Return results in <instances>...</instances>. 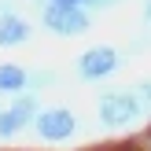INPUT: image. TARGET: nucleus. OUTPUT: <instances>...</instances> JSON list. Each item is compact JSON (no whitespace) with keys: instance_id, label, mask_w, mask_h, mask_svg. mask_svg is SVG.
Here are the masks:
<instances>
[{"instance_id":"obj_1","label":"nucleus","mask_w":151,"mask_h":151,"mask_svg":"<svg viewBox=\"0 0 151 151\" xmlns=\"http://www.w3.org/2000/svg\"><path fill=\"white\" fill-rule=\"evenodd\" d=\"M96 118H100L103 129H129L144 118V111H140L137 96L129 88H107L96 100Z\"/></svg>"},{"instance_id":"obj_2","label":"nucleus","mask_w":151,"mask_h":151,"mask_svg":"<svg viewBox=\"0 0 151 151\" xmlns=\"http://www.w3.org/2000/svg\"><path fill=\"white\" fill-rule=\"evenodd\" d=\"M29 129L37 133L41 144H66V140H74V133H78V114H74L70 107H63V103H59V107H41Z\"/></svg>"},{"instance_id":"obj_3","label":"nucleus","mask_w":151,"mask_h":151,"mask_svg":"<svg viewBox=\"0 0 151 151\" xmlns=\"http://www.w3.org/2000/svg\"><path fill=\"white\" fill-rule=\"evenodd\" d=\"M118 66H122V52L118 48H111V44H92V48H85L78 55L74 70H78L81 81H103V78H111Z\"/></svg>"},{"instance_id":"obj_4","label":"nucleus","mask_w":151,"mask_h":151,"mask_svg":"<svg viewBox=\"0 0 151 151\" xmlns=\"http://www.w3.org/2000/svg\"><path fill=\"white\" fill-rule=\"evenodd\" d=\"M41 26L55 37H81L92 26V15L81 7H41Z\"/></svg>"},{"instance_id":"obj_5","label":"nucleus","mask_w":151,"mask_h":151,"mask_svg":"<svg viewBox=\"0 0 151 151\" xmlns=\"http://www.w3.org/2000/svg\"><path fill=\"white\" fill-rule=\"evenodd\" d=\"M29 37H33V22H29L22 11L0 19V48H19V44H26Z\"/></svg>"},{"instance_id":"obj_6","label":"nucleus","mask_w":151,"mask_h":151,"mask_svg":"<svg viewBox=\"0 0 151 151\" xmlns=\"http://www.w3.org/2000/svg\"><path fill=\"white\" fill-rule=\"evenodd\" d=\"M22 92H29V66L0 63V96H22Z\"/></svg>"},{"instance_id":"obj_7","label":"nucleus","mask_w":151,"mask_h":151,"mask_svg":"<svg viewBox=\"0 0 151 151\" xmlns=\"http://www.w3.org/2000/svg\"><path fill=\"white\" fill-rule=\"evenodd\" d=\"M55 85H59V70H48V66H33V70H29V92L55 88Z\"/></svg>"},{"instance_id":"obj_8","label":"nucleus","mask_w":151,"mask_h":151,"mask_svg":"<svg viewBox=\"0 0 151 151\" xmlns=\"http://www.w3.org/2000/svg\"><path fill=\"white\" fill-rule=\"evenodd\" d=\"M22 133H26L22 122H19L7 107H0V140H15V137H22Z\"/></svg>"},{"instance_id":"obj_9","label":"nucleus","mask_w":151,"mask_h":151,"mask_svg":"<svg viewBox=\"0 0 151 151\" xmlns=\"http://www.w3.org/2000/svg\"><path fill=\"white\" fill-rule=\"evenodd\" d=\"M129 92L137 96V103H140V111H144V114H151V78H144V81H137V85H133Z\"/></svg>"},{"instance_id":"obj_10","label":"nucleus","mask_w":151,"mask_h":151,"mask_svg":"<svg viewBox=\"0 0 151 151\" xmlns=\"http://www.w3.org/2000/svg\"><path fill=\"white\" fill-rule=\"evenodd\" d=\"M15 11H19L15 0H0V19H7V15H15Z\"/></svg>"},{"instance_id":"obj_11","label":"nucleus","mask_w":151,"mask_h":151,"mask_svg":"<svg viewBox=\"0 0 151 151\" xmlns=\"http://www.w3.org/2000/svg\"><path fill=\"white\" fill-rule=\"evenodd\" d=\"M144 19H147V26H151V0L144 4Z\"/></svg>"}]
</instances>
